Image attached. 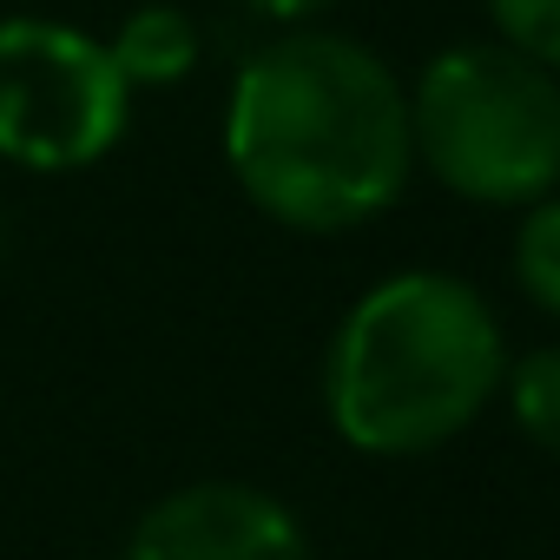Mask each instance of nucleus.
Segmentation results:
<instances>
[{"label": "nucleus", "instance_id": "7ed1b4c3", "mask_svg": "<svg viewBox=\"0 0 560 560\" xmlns=\"http://www.w3.org/2000/svg\"><path fill=\"white\" fill-rule=\"evenodd\" d=\"M416 165L475 205H534L560 185V80L508 40H468L409 93Z\"/></svg>", "mask_w": 560, "mask_h": 560}, {"label": "nucleus", "instance_id": "9d476101", "mask_svg": "<svg viewBox=\"0 0 560 560\" xmlns=\"http://www.w3.org/2000/svg\"><path fill=\"white\" fill-rule=\"evenodd\" d=\"M250 8H257L264 21H291V27H298V21H311V14H324V8H330V0H250Z\"/></svg>", "mask_w": 560, "mask_h": 560}, {"label": "nucleus", "instance_id": "f03ea898", "mask_svg": "<svg viewBox=\"0 0 560 560\" xmlns=\"http://www.w3.org/2000/svg\"><path fill=\"white\" fill-rule=\"evenodd\" d=\"M508 343L488 298L448 270H396L363 291L324 357V409L363 455H429L501 389Z\"/></svg>", "mask_w": 560, "mask_h": 560}, {"label": "nucleus", "instance_id": "423d86ee", "mask_svg": "<svg viewBox=\"0 0 560 560\" xmlns=\"http://www.w3.org/2000/svg\"><path fill=\"white\" fill-rule=\"evenodd\" d=\"M106 54L126 73V86H172V80H185L198 67V27H191V14L152 0V8H132L119 21Z\"/></svg>", "mask_w": 560, "mask_h": 560}, {"label": "nucleus", "instance_id": "0eeeda50", "mask_svg": "<svg viewBox=\"0 0 560 560\" xmlns=\"http://www.w3.org/2000/svg\"><path fill=\"white\" fill-rule=\"evenodd\" d=\"M501 389H508L514 429L560 462V350H527L521 363L501 370Z\"/></svg>", "mask_w": 560, "mask_h": 560}, {"label": "nucleus", "instance_id": "20e7f679", "mask_svg": "<svg viewBox=\"0 0 560 560\" xmlns=\"http://www.w3.org/2000/svg\"><path fill=\"white\" fill-rule=\"evenodd\" d=\"M132 119V86L106 40L67 21H0V159L27 172L100 165Z\"/></svg>", "mask_w": 560, "mask_h": 560}, {"label": "nucleus", "instance_id": "39448f33", "mask_svg": "<svg viewBox=\"0 0 560 560\" xmlns=\"http://www.w3.org/2000/svg\"><path fill=\"white\" fill-rule=\"evenodd\" d=\"M126 560H311L298 514L250 481H191L145 508Z\"/></svg>", "mask_w": 560, "mask_h": 560}, {"label": "nucleus", "instance_id": "6e6552de", "mask_svg": "<svg viewBox=\"0 0 560 560\" xmlns=\"http://www.w3.org/2000/svg\"><path fill=\"white\" fill-rule=\"evenodd\" d=\"M521 231H514V284L547 311L560 317V198H534L521 205Z\"/></svg>", "mask_w": 560, "mask_h": 560}, {"label": "nucleus", "instance_id": "f257e3e1", "mask_svg": "<svg viewBox=\"0 0 560 560\" xmlns=\"http://www.w3.org/2000/svg\"><path fill=\"white\" fill-rule=\"evenodd\" d=\"M224 159L244 198L291 231L383 218L409 172V93L350 34L298 27L244 60L224 106Z\"/></svg>", "mask_w": 560, "mask_h": 560}, {"label": "nucleus", "instance_id": "1a4fd4ad", "mask_svg": "<svg viewBox=\"0 0 560 560\" xmlns=\"http://www.w3.org/2000/svg\"><path fill=\"white\" fill-rule=\"evenodd\" d=\"M488 14L508 47L560 73V0H488Z\"/></svg>", "mask_w": 560, "mask_h": 560}]
</instances>
